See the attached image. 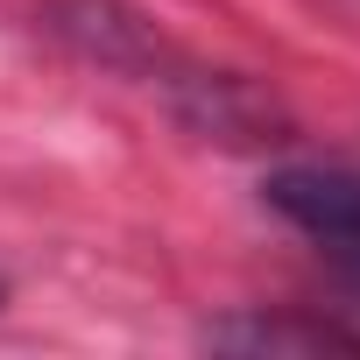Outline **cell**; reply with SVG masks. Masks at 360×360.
<instances>
[{
    "label": "cell",
    "mask_w": 360,
    "mask_h": 360,
    "mask_svg": "<svg viewBox=\"0 0 360 360\" xmlns=\"http://www.w3.org/2000/svg\"><path fill=\"white\" fill-rule=\"evenodd\" d=\"M262 198L360 290V169H276Z\"/></svg>",
    "instance_id": "cell-1"
},
{
    "label": "cell",
    "mask_w": 360,
    "mask_h": 360,
    "mask_svg": "<svg viewBox=\"0 0 360 360\" xmlns=\"http://www.w3.org/2000/svg\"><path fill=\"white\" fill-rule=\"evenodd\" d=\"M219 346H248V353H283V346H297V353H325V346H353L346 332H332V325H226V332H212Z\"/></svg>",
    "instance_id": "cell-2"
}]
</instances>
